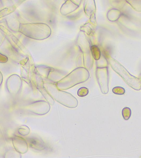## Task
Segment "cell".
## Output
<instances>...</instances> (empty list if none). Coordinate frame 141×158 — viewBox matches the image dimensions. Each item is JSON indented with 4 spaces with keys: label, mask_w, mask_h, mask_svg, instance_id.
Wrapping results in <instances>:
<instances>
[{
    "label": "cell",
    "mask_w": 141,
    "mask_h": 158,
    "mask_svg": "<svg viewBox=\"0 0 141 158\" xmlns=\"http://www.w3.org/2000/svg\"><path fill=\"white\" fill-rule=\"evenodd\" d=\"M92 54L95 60H98L101 57V52L100 49L96 46L93 45L91 47Z\"/></svg>",
    "instance_id": "cell-17"
},
{
    "label": "cell",
    "mask_w": 141,
    "mask_h": 158,
    "mask_svg": "<svg viewBox=\"0 0 141 158\" xmlns=\"http://www.w3.org/2000/svg\"><path fill=\"white\" fill-rule=\"evenodd\" d=\"M25 109L34 114L43 115L46 114L50 110V106L46 101H37L27 105L25 107Z\"/></svg>",
    "instance_id": "cell-5"
},
{
    "label": "cell",
    "mask_w": 141,
    "mask_h": 158,
    "mask_svg": "<svg viewBox=\"0 0 141 158\" xmlns=\"http://www.w3.org/2000/svg\"><path fill=\"white\" fill-rule=\"evenodd\" d=\"M64 75L65 74H63L62 73L55 71V70L53 69L49 72L47 78L51 80L52 81H54V82H56L57 81V82L64 77H64Z\"/></svg>",
    "instance_id": "cell-12"
},
{
    "label": "cell",
    "mask_w": 141,
    "mask_h": 158,
    "mask_svg": "<svg viewBox=\"0 0 141 158\" xmlns=\"http://www.w3.org/2000/svg\"><path fill=\"white\" fill-rule=\"evenodd\" d=\"M26 34L37 40H43L50 36L51 29L48 24L43 23L26 24Z\"/></svg>",
    "instance_id": "cell-3"
},
{
    "label": "cell",
    "mask_w": 141,
    "mask_h": 158,
    "mask_svg": "<svg viewBox=\"0 0 141 158\" xmlns=\"http://www.w3.org/2000/svg\"><path fill=\"white\" fill-rule=\"evenodd\" d=\"M74 3L78 5L79 6H80V3H81L82 0H71Z\"/></svg>",
    "instance_id": "cell-23"
},
{
    "label": "cell",
    "mask_w": 141,
    "mask_h": 158,
    "mask_svg": "<svg viewBox=\"0 0 141 158\" xmlns=\"http://www.w3.org/2000/svg\"><path fill=\"white\" fill-rule=\"evenodd\" d=\"M107 68H98L96 70V77L103 94H107L109 91L108 73Z\"/></svg>",
    "instance_id": "cell-6"
},
{
    "label": "cell",
    "mask_w": 141,
    "mask_h": 158,
    "mask_svg": "<svg viewBox=\"0 0 141 158\" xmlns=\"http://www.w3.org/2000/svg\"><path fill=\"white\" fill-rule=\"evenodd\" d=\"M126 1L135 10L141 12V0H126Z\"/></svg>",
    "instance_id": "cell-15"
},
{
    "label": "cell",
    "mask_w": 141,
    "mask_h": 158,
    "mask_svg": "<svg viewBox=\"0 0 141 158\" xmlns=\"http://www.w3.org/2000/svg\"><path fill=\"white\" fill-rule=\"evenodd\" d=\"M113 91L114 94H122L124 93L125 90L123 88L121 87H116L114 88Z\"/></svg>",
    "instance_id": "cell-22"
},
{
    "label": "cell",
    "mask_w": 141,
    "mask_h": 158,
    "mask_svg": "<svg viewBox=\"0 0 141 158\" xmlns=\"http://www.w3.org/2000/svg\"><path fill=\"white\" fill-rule=\"evenodd\" d=\"M89 77L90 74L87 69L83 67L78 68L57 82V86L60 90L68 89L85 82Z\"/></svg>",
    "instance_id": "cell-1"
},
{
    "label": "cell",
    "mask_w": 141,
    "mask_h": 158,
    "mask_svg": "<svg viewBox=\"0 0 141 158\" xmlns=\"http://www.w3.org/2000/svg\"><path fill=\"white\" fill-rule=\"evenodd\" d=\"M22 83L21 79L17 75H12L7 80V88L9 92L12 95L18 94L22 87Z\"/></svg>",
    "instance_id": "cell-7"
},
{
    "label": "cell",
    "mask_w": 141,
    "mask_h": 158,
    "mask_svg": "<svg viewBox=\"0 0 141 158\" xmlns=\"http://www.w3.org/2000/svg\"><path fill=\"white\" fill-rule=\"evenodd\" d=\"M97 65L98 68L106 67L107 65V61L106 59L104 57H100V59L97 60Z\"/></svg>",
    "instance_id": "cell-21"
},
{
    "label": "cell",
    "mask_w": 141,
    "mask_h": 158,
    "mask_svg": "<svg viewBox=\"0 0 141 158\" xmlns=\"http://www.w3.org/2000/svg\"><path fill=\"white\" fill-rule=\"evenodd\" d=\"M121 15V12L116 9H112L109 10L107 13L108 19L111 22L117 21Z\"/></svg>",
    "instance_id": "cell-13"
},
{
    "label": "cell",
    "mask_w": 141,
    "mask_h": 158,
    "mask_svg": "<svg viewBox=\"0 0 141 158\" xmlns=\"http://www.w3.org/2000/svg\"><path fill=\"white\" fill-rule=\"evenodd\" d=\"M30 131L29 128L25 125L21 126L18 129V133L23 136L28 135L30 133Z\"/></svg>",
    "instance_id": "cell-19"
},
{
    "label": "cell",
    "mask_w": 141,
    "mask_h": 158,
    "mask_svg": "<svg viewBox=\"0 0 141 158\" xmlns=\"http://www.w3.org/2000/svg\"><path fill=\"white\" fill-rule=\"evenodd\" d=\"M53 69V68L49 67L41 66L37 69V70L42 76L44 77L45 78H48L49 72Z\"/></svg>",
    "instance_id": "cell-16"
},
{
    "label": "cell",
    "mask_w": 141,
    "mask_h": 158,
    "mask_svg": "<svg viewBox=\"0 0 141 158\" xmlns=\"http://www.w3.org/2000/svg\"><path fill=\"white\" fill-rule=\"evenodd\" d=\"M79 7L71 0H66L61 7L60 12L63 15H66L76 10Z\"/></svg>",
    "instance_id": "cell-10"
},
{
    "label": "cell",
    "mask_w": 141,
    "mask_h": 158,
    "mask_svg": "<svg viewBox=\"0 0 141 158\" xmlns=\"http://www.w3.org/2000/svg\"><path fill=\"white\" fill-rule=\"evenodd\" d=\"M88 89L87 88L82 87L79 89L78 91V95L79 97H84L87 96L88 94Z\"/></svg>",
    "instance_id": "cell-20"
},
{
    "label": "cell",
    "mask_w": 141,
    "mask_h": 158,
    "mask_svg": "<svg viewBox=\"0 0 141 158\" xmlns=\"http://www.w3.org/2000/svg\"><path fill=\"white\" fill-rule=\"evenodd\" d=\"M20 153L18 152L15 149L8 150L5 154V158H21Z\"/></svg>",
    "instance_id": "cell-18"
},
{
    "label": "cell",
    "mask_w": 141,
    "mask_h": 158,
    "mask_svg": "<svg viewBox=\"0 0 141 158\" xmlns=\"http://www.w3.org/2000/svg\"><path fill=\"white\" fill-rule=\"evenodd\" d=\"M12 141L14 148L18 152L23 154L28 151V143L24 138L15 135L12 138Z\"/></svg>",
    "instance_id": "cell-9"
},
{
    "label": "cell",
    "mask_w": 141,
    "mask_h": 158,
    "mask_svg": "<svg viewBox=\"0 0 141 158\" xmlns=\"http://www.w3.org/2000/svg\"><path fill=\"white\" fill-rule=\"evenodd\" d=\"M43 96H44L45 99L47 100V102L49 104V105L53 106L54 104V100L53 99V98L50 96V95L48 93V91L46 90L44 86L39 87L38 88Z\"/></svg>",
    "instance_id": "cell-14"
},
{
    "label": "cell",
    "mask_w": 141,
    "mask_h": 158,
    "mask_svg": "<svg viewBox=\"0 0 141 158\" xmlns=\"http://www.w3.org/2000/svg\"><path fill=\"white\" fill-rule=\"evenodd\" d=\"M26 140L31 149L38 151H42L46 149V144L40 137L32 136L26 138Z\"/></svg>",
    "instance_id": "cell-8"
},
{
    "label": "cell",
    "mask_w": 141,
    "mask_h": 158,
    "mask_svg": "<svg viewBox=\"0 0 141 158\" xmlns=\"http://www.w3.org/2000/svg\"><path fill=\"white\" fill-rule=\"evenodd\" d=\"M84 10L85 13L88 17L94 15L96 11L95 0H85L84 2Z\"/></svg>",
    "instance_id": "cell-11"
},
{
    "label": "cell",
    "mask_w": 141,
    "mask_h": 158,
    "mask_svg": "<svg viewBox=\"0 0 141 158\" xmlns=\"http://www.w3.org/2000/svg\"><path fill=\"white\" fill-rule=\"evenodd\" d=\"M2 75H1V73H0V86H1V84H2Z\"/></svg>",
    "instance_id": "cell-24"
},
{
    "label": "cell",
    "mask_w": 141,
    "mask_h": 158,
    "mask_svg": "<svg viewBox=\"0 0 141 158\" xmlns=\"http://www.w3.org/2000/svg\"><path fill=\"white\" fill-rule=\"evenodd\" d=\"M109 62L111 68L131 86H139L140 82L138 78L132 76L118 61L111 57H108Z\"/></svg>",
    "instance_id": "cell-4"
},
{
    "label": "cell",
    "mask_w": 141,
    "mask_h": 158,
    "mask_svg": "<svg viewBox=\"0 0 141 158\" xmlns=\"http://www.w3.org/2000/svg\"><path fill=\"white\" fill-rule=\"evenodd\" d=\"M44 86L53 99L61 104L70 108L77 107L78 100L71 94L59 89L56 85L52 83H44Z\"/></svg>",
    "instance_id": "cell-2"
}]
</instances>
